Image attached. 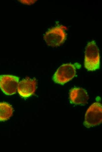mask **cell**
Masks as SVG:
<instances>
[{
  "label": "cell",
  "instance_id": "1",
  "mask_svg": "<svg viewBox=\"0 0 102 152\" xmlns=\"http://www.w3.org/2000/svg\"><path fill=\"white\" fill-rule=\"evenodd\" d=\"M100 65V56L98 48L94 41L89 42L86 48L84 65L89 71L98 69Z\"/></svg>",
  "mask_w": 102,
  "mask_h": 152
},
{
  "label": "cell",
  "instance_id": "2",
  "mask_svg": "<svg viewBox=\"0 0 102 152\" xmlns=\"http://www.w3.org/2000/svg\"><path fill=\"white\" fill-rule=\"evenodd\" d=\"M66 27L62 25L53 27L47 32L43 36L46 44L52 47H57L62 44L66 39L65 31Z\"/></svg>",
  "mask_w": 102,
  "mask_h": 152
},
{
  "label": "cell",
  "instance_id": "3",
  "mask_svg": "<svg viewBox=\"0 0 102 152\" xmlns=\"http://www.w3.org/2000/svg\"><path fill=\"white\" fill-rule=\"evenodd\" d=\"M102 105L98 102L93 103L86 112L84 125L89 128L100 124L102 122Z\"/></svg>",
  "mask_w": 102,
  "mask_h": 152
},
{
  "label": "cell",
  "instance_id": "4",
  "mask_svg": "<svg viewBox=\"0 0 102 152\" xmlns=\"http://www.w3.org/2000/svg\"><path fill=\"white\" fill-rule=\"evenodd\" d=\"M76 67L70 63L60 66L54 74L52 79L56 83L63 85L72 80L75 76Z\"/></svg>",
  "mask_w": 102,
  "mask_h": 152
},
{
  "label": "cell",
  "instance_id": "5",
  "mask_svg": "<svg viewBox=\"0 0 102 152\" xmlns=\"http://www.w3.org/2000/svg\"><path fill=\"white\" fill-rule=\"evenodd\" d=\"M18 77L11 75H0V88L5 94L11 95L16 92Z\"/></svg>",
  "mask_w": 102,
  "mask_h": 152
},
{
  "label": "cell",
  "instance_id": "6",
  "mask_svg": "<svg viewBox=\"0 0 102 152\" xmlns=\"http://www.w3.org/2000/svg\"><path fill=\"white\" fill-rule=\"evenodd\" d=\"M37 82L36 79L26 77L18 83L17 90L19 94L23 98H27L35 93Z\"/></svg>",
  "mask_w": 102,
  "mask_h": 152
},
{
  "label": "cell",
  "instance_id": "7",
  "mask_svg": "<svg viewBox=\"0 0 102 152\" xmlns=\"http://www.w3.org/2000/svg\"><path fill=\"white\" fill-rule=\"evenodd\" d=\"M69 99L72 103L82 105L87 103L89 96L84 89L81 88L74 87L70 91Z\"/></svg>",
  "mask_w": 102,
  "mask_h": 152
},
{
  "label": "cell",
  "instance_id": "8",
  "mask_svg": "<svg viewBox=\"0 0 102 152\" xmlns=\"http://www.w3.org/2000/svg\"><path fill=\"white\" fill-rule=\"evenodd\" d=\"M13 108L12 106L5 102H0V121L8 120L12 116Z\"/></svg>",
  "mask_w": 102,
  "mask_h": 152
},
{
  "label": "cell",
  "instance_id": "9",
  "mask_svg": "<svg viewBox=\"0 0 102 152\" xmlns=\"http://www.w3.org/2000/svg\"><path fill=\"white\" fill-rule=\"evenodd\" d=\"M20 2L24 4L30 5L33 4L36 0H19Z\"/></svg>",
  "mask_w": 102,
  "mask_h": 152
}]
</instances>
